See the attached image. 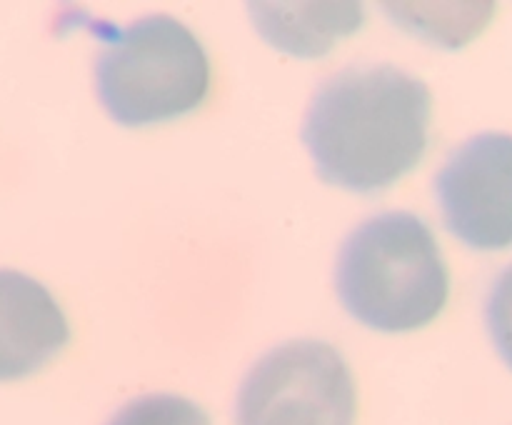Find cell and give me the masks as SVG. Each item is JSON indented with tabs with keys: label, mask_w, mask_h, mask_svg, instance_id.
I'll use <instances>...</instances> for the list:
<instances>
[{
	"label": "cell",
	"mask_w": 512,
	"mask_h": 425,
	"mask_svg": "<svg viewBox=\"0 0 512 425\" xmlns=\"http://www.w3.org/2000/svg\"><path fill=\"white\" fill-rule=\"evenodd\" d=\"M95 85L115 123H168L200 108L210 90V60L180 20L148 15L110 35L95 63Z\"/></svg>",
	"instance_id": "obj_3"
},
{
	"label": "cell",
	"mask_w": 512,
	"mask_h": 425,
	"mask_svg": "<svg viewBox=\"0 0 512 425\" xmlns=\"http://www.w3.org/2000/svg\"><path fill=\"white\" fill-rule=\"evenodd\" d=\"M355 380L323 340H290L245 375L235 425H355Z\"/></svg>",
	"instance_id": "obj_4"
},
{
	"label": "cell",
	"mask_w": 512,
	"mask_h": 425,
	"mask_svg": "<svg viewBox=\"0 0 512 425\" xmlns=\"http://www.w3.org/2000/svg\"><path fill=\"white\" fill-rule=\"evenodd\" d=\"M430 118L433 95L423 80L395 65H360L315 90L303 140L325 183L380 193L418 168Z\"/></svg>",
	"instance_id": "obj_1"
},
{
	"label": "cell",
	"mask_w": 512,
	"mask_h": 425,
	"mask_svg": "<svg viewBox=\"0 0 512 425\" xmlns=\"http://www.w3.org/2000/svg\"><path fill=\"white\" fill-rule=\"evenodd\" d=\"M108 425H213L208 413L193 400L170 393H153L130 400Z\"/></svg>",
	"instance_id": "obj_9"
},
{
	"label": "cell",
	"mask_w": 512,
	"mask_h": 425,
	"mask_svg": "<svg viewBox=\"0 0 512 425\" xmlns=\"http://www.w3.org/2000/svg\"><path fill=\"white\" fill-rule=\"evenodd\" d=\"M385 10H390V18L398 20L403 28L413 30V35H423V38L433 40V43L450 45V48H458V45L468 43L473 35H478V30L493 15L495 5H468L465 13H435L433 5H385Z\"/></svg>",
	"instance_id": "obj_8"
},
{
	"label": "cell",
	"mask_w": 512,
	"mask_h": 425,
	"mask_svg": "<svg viewBox=\"0 0 512 425\" xmlns=\"http://www.w3.org/2000/svg\"><path fill=\"white\" fill-rule=\"evenodd\" d=\"M490 338L498 348L500 358L512 370V265L495 278L488 295V308H485Z\"/></svg>",
	"instance_id": "obj_10"
},
{
	"label": "cell",
	"mask_w": 512,
	"mask_h": 425,
	"mask_svg": "<svg viewBox=\"0 0 512 425\" xmlns=\"http://www.w3.org/2000/svg\"><path fill=\"white\" fill-rule=\"evenodd\" d=\"M335 288L345 310L368 328L410 333L443 313L450 273L430 225L408 210H390L348 235Z\"/></svg>",
	"instance_id": "obj_2"
},
{
	"label": "cell",
	"mask_w": 512,
	"mask_h": 425,
	"mask_svg": "<svg viewBox=\"0 0 512 425\" xmlns=\"http://www.w3.org/2000/svg\"><path fill=\"white\" fill-rule=\"evenodd\" d=\"M250 13L270 45L300 58L325 55L363 25L360 3H253Z\"/></svg>",
	"instance_id": "obj_7"
},
{
	"label": "cell",
	"mask_w": 512,
	"mask_h": 425,
	"mask_svg": "<svg viewBox=\"0 0 512 425\" xmlns=\"http://www.w3.org/2000/svg\"><path fill=\"white\" fill-rule=\"evenodd\" d=\"M70 343L63 308L43 283L0 270V383L28 378Z\"/></svg>",
	"instance_id": "obj_6"
},
{
	"label": "cell",
	"mask_w": 512,
	"mask_h": 425,
	"mask_svg": "<svg viewBox=\"0 0 512 425\" xmlns=\"http://www.w3.org/2000/svg\"><path fill=\"white\" fill-rule=\"evenodd\" d=\"M445 228L468 248H512V135L480 133L450 153L435 178Z\"/></svg>",
	"instance_id": "obj_5"
}]
</instances>
